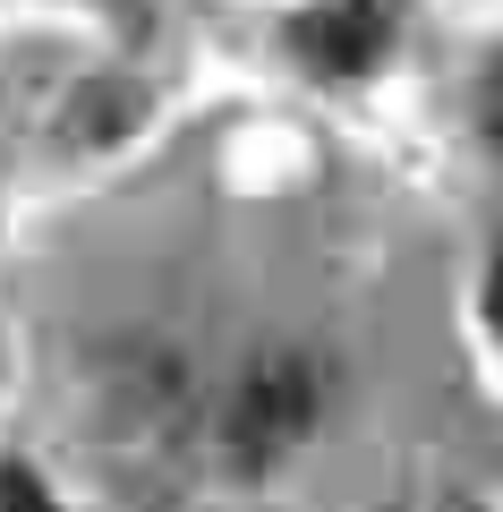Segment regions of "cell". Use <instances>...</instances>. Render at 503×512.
<instances>
[{"label": "cell", "instance_id": "6da1fadb", "mask_svg": "<svg viewBox=\"0 0 503 512\" xmlns=\"http://www.w3.org/2000/svg\"><path fill=\"white\" fill-rule=\"evenodd\" d=\"M316 402H324L316 359H299V350H265V359H248L239 384H231V402H222V453H231L239 470L282 461L290 444L316 427Z\"/></svg>", "mask_w": 503, "mask_h": 512}, {"label": "cell", "instance_id": "5b68a950", "mask_svg": "<svg viewBox=\"0 0 503 512\" xmlns=\"http://www.w3.org/2000/svg\"><path fill=\"white\" fill-rule=\"evenodd\" d=\"M486 137H495V154H503V77H495V94H486Z\"/></svg>", "mask_w": 503, "mask_h": 512}, {"label": "cell", "instance_id": "3957f363", "mask_svg": "<svg viewBox=\"0 0 503 512\" xmlns=\"http://www.w3.org/2000/svg\"><path fill=\"white\" fill-rule=\"evenodd\" d=\"M0 512H52V495H43L26 470H0Z\"/></svg>", "mask_w": 503, "mask_h": 512}, {"label": "cell", "instance_id": "7a4b0ae2", "mask_svg": "<svg viewBox=\"0 0 503 512\" xmlns=\"http://www.w3.org/2000/svg\"><path fill=\"white\" fill-rule=\"evenodd\" d=\"M384 35H393L384 0H333V9H307V18H299V52L316 60L324 77L376 69V60H384Z\"/></svg>", "mask_w": 503, "mask_h": 512}, {"label": "cell", "instance_id": "277c9868", "mask_svg": "<svg viewBox=\"0 0 503 512\" xmlns=\"http://www.w3.org/2000/svg\"><path fill=\"white\" fill-rule=\"evenodd\" d=\"M486 325L503 333V256H495V265H486Z\"/></svg>", "mask_w": 503, "mask_h": 512}]
</instances>
